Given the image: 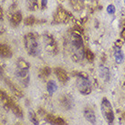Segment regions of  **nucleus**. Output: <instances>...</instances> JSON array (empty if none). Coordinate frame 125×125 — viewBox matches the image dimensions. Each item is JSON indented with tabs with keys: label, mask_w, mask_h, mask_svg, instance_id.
I'll list each match as a JSON object with an SVG mask.
<instances>
[{
	"label": "nucleus",
	"mask_w": 125,
	"mask_h": 125,
	"mask_svg": "<svg viewBox=\"0 0 125 125\" xmlns=\"http://www.w3.org/2000/svg\"><path fill=\"white\" fill-rule=\"evenodd\" d=\"M0 101L3 103V105L7 110L12 111V112L18 117L23 116V111L21 110V108L10 97H8V95L6 92H4L3 90H0Z\"/></svg>",
	"instance_id": "f257e3e1"
},
{
	"label": "nucleus",
	"mask_w": 125,
	"mask_h": 125,
	"mask_svg": "<svg viewBox=\"0 0 125 125\" xmlns=\"http://www.w3.org/2000/svg\"><path fill=\"white\" fill-rule=\"evenodd\" d=\"M25 48L29 55L37 56L39 53V45L36 38L35 35L32 33H28L24 38Z\"/></svg>",
	"instance_id": "f03ea898"
},
{
	"label": "nucleus",
	"mask_w": 125,
	"mask_h": 125,
	"mask_svg": "<svg viewBox=\"0 0 125 125\" xmlns=\"http://www.w3.org/2000/svg\"><path fill=\"white\" fill-rule=\"evenodd\" d=\"M101 113L103 115L105 120L110 125L113 124L114 122V113L112 111L111 102L108 101L107 99H103L101 101Z\"/></svg>",
	"instance_id": "7ed1b4c3"
},
{
	"label": "nucleus",
	"mask_w": 125,
	"mask_h": 125,
	"mask_svg": "<svg viewBox=\"0 0 125 125\" xmlns=\"http://www.w3.org/2000/svg\"><path fill=\"white\" fill-rule=\"evenodd\" d=\"M78 88L79 90L84 95L90 93L91 91V86H90V82L89 79L87 78L86 75L84 74H79V79H78Z\"/></svg>",
	"instance_id": "20e7f679"
},
{
	"label": "nucleus",
	"mask_w": 125,
	"mask_h": 125,
	"mask_svg": "<svg viewBox=\"0 0 125 125\" xmlns=\"http://www.w3.org/2000/svg\"><path fill=\"white\" fill-rule=\"evenodd\" d=\"M28 70L29 65L23 59H19L18 61V75L21 80H26L28 82Z\"/></svg>",
	"instance_id": "39448f33"
},
{
	"label": "nucleus",
	"mask_w": 125,
	"mask_h": 125,
	"mask_svg": "<svg viewBox=\"0 0 125 125\" xmlns=\"http://www.w3.org/2000/svg\"><path fill=\"white\" fill-rule=\"evenodd\" d=\"M46 120L52 125H67L66 122L62 118L58 117V116H54V115L51 114L47 115L46 116Z\"/></svg>",
	"instance_id": "423d86ee"
},
{
	"label": "nucleus",
	"mask_w": 125,
	"mask_h": 125,
	"mask_svg": "<svg viewBox=\"0 0 125 125\" xmlns=\"http://www.w3.org/2000/svg\"><path fill=\"white\" fill-rule=\"evenodd\" d=\"M54 72H55L57 78L59 80V81H61L62 83H65L68 81L69 78H68V75L65 70H63L62 69H59V68H57L54 70Z\"/></svg>",
	"instance_id": "0eeeda50"
},
{
	"label": "nucleus",
	"mask_w": 125,
	"mask_h": 125,
	"mask_svg": "<svg viewBox=\"0 0 125 125\" xmlns=\"http://www.w3.org/2000/svg\"><path fill=\"white\" fill-rule=\"evenodd\" d=\"M0 57L7 58V59L12 57V51L8 46L5 44H0Z\"/></svg>",
	"instance_id": "6e6552de"
},
{
	"label": "nucleus",
	"mask_w": 125,
	"mask_h": 125,
	"mask_svg": "<svg viewBox=\"0 0 125 125\" xmlns=\"http://www.w3.org/2000/svg\"><path fill=\"white\" fill-rule=\"evenodd\" d=\"M6 83L8 85V87L10 88V90L16 95V96H18V97H22V92H21V90H19L15 84L12 83L9 80H6Z\"/></svg>",
	"instance_id": "1a4fd4ad"
},
{
	"label": "nucleus",
	"mask_w": 125,
	"mask_h": 125,
	"mask_svg": "<svg viewBox=\"0 0 125 125\" xmlns=\"http://www.w3.org/2000/svg\"><path fill=\"white\" fill-rule=\"evenodd\" d=\"M114 58H115V60H116V62L117 63H122L123 60H124V54L123 52L122 51V49L118 48V49H115L114 51Z\"/></svg>",
	"instance_id": "9d476101"
},
{
	"label": "nucleus",
	"mask_w": 125,
	"mask_h": 125,
	"mask_svg": "<svg viewBox=\"0 0 125 125\" xmlns=\"http://www.w3.org/2000/svg\"><path fill=\"white\" fill-rule=\"evenodd\" d=\"M84 115H85V117H86V119H87L88 121L90 122H91L92 124H94L96 122V117L94 115V112L90 109H86V111L84 112Z\"/></svg>",
	"instance_id": "9b49d317"
},
{
	"label": "nucleus",
	"mask_w": 125,
	"mask_h": 125,
	"mask_svg": "<svg viewBox=\"0 0 125 125\" xmlns=\"http://www.w3.org/2000/svg\"><path fill=\"white\" fill-rule=\"evenodd\" d=\"M21 20H22V17H21V14L19 12L15 13L12 16V18H11V22H12V24L14 25V26H18L21 22Z\"/></svg>",
	"instance_id": "f8f14e48"
},
{
	"label": "nucleus",
	"mask_w": 125,
	"mask_h": 125,
	"mask_svg": "<svg viewBox=\"0 0 125 125\" xmlns=\"http://www.w3.org/2000/svg\"><path fill=\"white\" fill-rule=\"evenodd\" d=\"M67 18V13L63 10H59L57 14V19L59 21H64Z\"/></svg>",
	"instance_id": "ddd939ff"
},
{
	"label": "nucleus",
	"mask_w": 125,
	"mask_h": 125,
	"mask_svg": "<svg viewBox=\"0 0 125 125\" xmlns=\"http://www.w3.org/2000/svg\"><path fill=\"white\" fill-rule=\"evenodd\" d=\"M48 90L49 91V93H53L56 90H57V84L54 82V81H49V83H48Z\"/></svg>",
	"instance_id": "4468645a"
},
{
	"label": "nucleus",
	"mask_w": 125,
	"mask_h": 125,
	"mask_svg": "<svg viewBox=\"0 0 125 125\" xmlns=\"http://www.w3.org/2000/svg\"><path fill=\"white\" fill-rule=\"evenodd\" d=\"M29 119H30V121H31L35 125H38V119H37V117H36V115L34 112H29Z\"/></svg>",
	"instance_id": "2eb2a0df"
},
{
	"label": "nucleus",
	"mask_w": 125,
	"mask_h": 125,
	"mask_svg": "<svg viewBox=\"0 0 125 125\" xmlns=\"http://www.w3.org/2000/svg\"><path fill=\"white\" fill-rule=\"evenodd\" d=\"M116 12V8L113 5H109L107 7V13L110 15H114Z\"/></svg>",
	"instance_id": "dca6fc26"
},
{
	"label": "nucleus",
	"mask_w": 125,
	"mask_h": 125,
	"mask_svg": "<svg viewBox=\"0 0 125 125\" xmlns=\"http://www.w3.org/2000/svg\"><path fill=\"white\" fill-rule=\"evenodd\" d=\"M49 74H50V70H49V68H44V69L41 70V76L48 77Z\"/></svg>",
	"instance_id": "f3484780"
},
{
	"label": "nucleus",
	"mask_w": 125,
	"mask_h": 125,
	"mask_svg": "<svg viewBox=\"0 0 125 125\" xmlns=\"http://www.w3.org/2000/svg\"><path fill=\"white\" fill-rule=\"evenodd\" d=\"M86 57H87V59L90 60V61H92L93 60V54L91 53L90 50H87L86 51Z\"/></svg>",
	"instance_id": "a211bd4d"
},
{
	"label": "nucleus",
	"mask_w": 125,
	"mask_h": 125,
	"mask_svg": "<svg viewBox=\"0 0 125 125\" xmlns=\"http://www.w3.org/2000/svg\"><path fill=\"white\" fill-rule=\"evenodd\" d=\"M42 1V7H45L47 6V3H48V0H41Z\"/></svg>",
	"instance_id": "6ab92c4d"
},
{
	"label": "nucleus",
	"mask_w": 125,
	"mask_h": 125,
	"mask_svg": "<svg viewBox=\"0 0 125 125\" xmlns=\"http://www.w3.org/2000/svg\"><path fill=\"white\" fill-rule=\"evenodd\" d=\"M3 18V10H2V8L0 7V19H2Z\"/></svg>",
	"instance_id": "aec40b11"
},
{
	"label": "nucleus",
	"mask_w": 125,
	"mask_h": 125,
	"mask_svg": "<svg viewBox=\"0 0 125 125\" xmlns=\"http://www.w3.org/2000/svg\"><path fill=\"white\" fill-rule=\"evenodd\" d=\"M1 77H2V70L0 69V78H1Z\"/></svg>",
	"instance_id": "412c9836"
},
{
	"label": "nucleus",
	"mask_w": 125,
	"mask_h": 125,
	"mask_svg": "<svg viewBox=\"0 0 125 125\" xmlns=\"http://www.w3.org/2000/svg\"><path fill=\"white\" fill-rule=\"evenodd\" d=\"M124 5H125V0H124Z\"/></svg>",
	"instance_id": "4be33fe9"
}]
</instances>
